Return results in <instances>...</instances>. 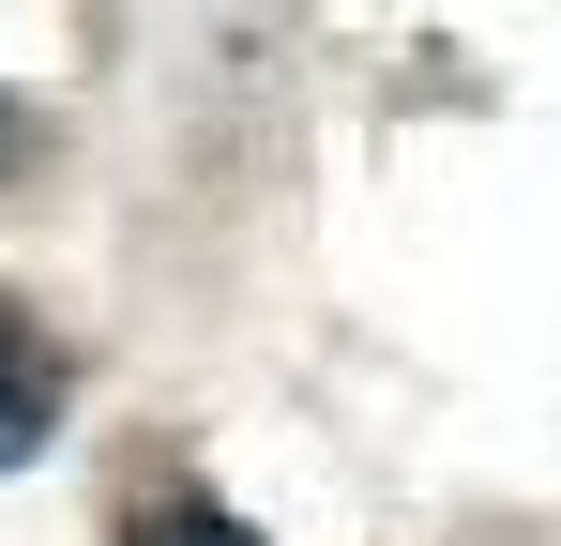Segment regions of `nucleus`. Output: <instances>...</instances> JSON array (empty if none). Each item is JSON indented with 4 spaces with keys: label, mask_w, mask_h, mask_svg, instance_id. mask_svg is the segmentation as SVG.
Instances as JSON below:
<instances>
[{
    "label": "nucleus",
    "mask_w": 561,
    "mask_h": 546,
    "mask_svg": "<svg viewBox=\"0 0 561 546\" xmlns=\"http://www.w3.org/2000/svg\"><path fill=\"white\" fill-rule=\"evenodd\" d=\"M15 137H31V122H15V106H0V168H15Z\"/></svg>",
    "instance_id": "7ed1b4c3"
},
{
    "label": "nucleus",
    "mask_w": 561,
    "mask_h": 546,
    "mask_svg": "<svg viewBox=\"0 0 561 546\" xmlns=\"http://www.w3.org/2000/svg\"><path fill=\"white\" fill-rule=\"evenodd\" d=\"M46 425H61V350L0 304V470H31V455H46Z\"/></svg>",
    "instance_id": "f257e3e1"
},
{
    "label": "nucleus",
    "mask_w": 561,
    "mask_h": 546,
    "mask_svg": "<svg viewBox=\"0 0 561 546\" xmlns=\"http://www.w3.org/2000/svg\"><path fill=\"white\" fill-rule=\"evenodd\" d=\"M122 546H259L228 501H152V516H122Z\"/></svg>",
    "instance_id": "f03ea898"
}]
</instances>
